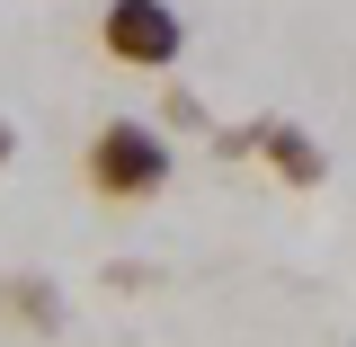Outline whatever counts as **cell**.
<instances>
[{"mask_svg":"<svg viewBox=\"0 0 356 347\" xmlns=\"http://www.w3.org/2000/svg\"><path fill=\"white\" fill-rule=\"evenodd\" d=\"M89 187L116 196V205L161 196V187H170V143H161L152 125H107L98 143H89Z\"/></svg>","mask_w":356,"mask_h":347,"instance_id":"1","label":"cell"},{"mask_svg":"<svg viewBox=\"0 0 356 347\" xmlns=\"http://www.w3.org/2000/svg\"><path fill=\"white\" fill-rule=\"evenodd\" d=\"M0 161H9V125H0Z\"/></svg>","mask_w":356,"mask_h":347,"instance_id":"5","label":"cell"},{"mask_svg":"<svg viewBox=\"0 0 356 347\" xmlns=\"http://www.w3.org/2000/svg\"><path fill=\"white\" fill-rule=\"evenodd\" d=\"M9 312H36V321H54V294H44V285H9Z\"/></svg>","mask_w":356,"mask_h":347,"instance_id":"4","label":"cell"},{"mask_svg":"<svg viewBox=\"0 0 356 347\" xmlns=\"http://www.w3.org/2000/svg\"><path fill=\"white\" fill-rule=\"evenodd\" d=\"M250 143H259V152H267V161H276L285 178H294V187H321V170H330V161H321V143H312L303 125H285V116L250 125Z\"/></svg>","mask_w":356,"mask_h":347,"instance_id":"3","label":"cell"},{"mask_svg":"<svg viewBox=\"0 0 356 347\" xmlns=\"http://www.w3.org/2000/svg\"><path fill=\"white\" fill-rule=\"evenodd\" d=\"M98 45L134 63V72H170L178 54H187V18H178L170 0H107L98 9Z\"/></svg>","mask_w":356,"mask_h":347,"instance_id":"2","label":"cell"}]
</instances>
